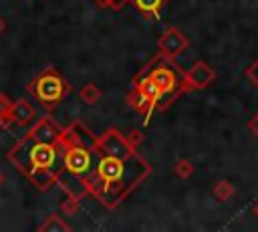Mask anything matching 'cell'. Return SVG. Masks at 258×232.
Here are the masks:
<instances>
[{
	"label": "cell",
	"instance_id": "6da1fadb",
	"mask_svg": "<svg viewBox=\"0 0 258 232\" xmlns=\"http://www.w3.org/2000/svg\"><path fill=\"white\" fill-rule=\"evenodd\" d=\"M151 165L137 153V147L117 129H107L97 137L95 169L87 182L89 194L103 206H119L147 176Z\"/></svg>",
	"mask_w": 258,
	"mask_h": 232
},
{
	"label": "cell",
	"instance_id": "7a4b0ae2",
	"mask_svg": "<svg viewBox=\"0 0 258 232\" xmlns=\"http://www.w3.org/2000/svg\"><path fill=\"white\" fill-rule=\"evenodd\" d=\"M62 163L56 178V186H60L69 196L83 200L89 196V178L95 169L97 159V137L81 123L75 121L69 127H62Z\"/></svg>",
	"mask_w": 258,
	"mask_h": 232
},
{
	"label": "cell",
	"instance_id": "3957f363",
	"mask_svg": "<svg viewBox=\"0 0 258 232\" xmlns=\"http://www.w3.org/2000/svg\"><path fill=\"white\" fill-rule=\"evenodd\" d=\"M62 141H36L30 137H22L14 143V147L6 153V157L18 167L22 176H26L32 186L38 190H48L56 184L60 163H62Z\"/></svg>",
	"mask_w": 258,
	"mask_h": 232
},
{
	"label": "cell",
	"instance_id": "277c9868",
	"mask_svg": "<svg viewBox=\"0 0 258 232\" xmlns=\"http://www.w3.org/2000/svg\"><path fill=\"white\" fill-rule=\"evenodd\" d=\"M141 75H147L155 81V85L161 89V109H165L167 105H171L181 93L187 91L185 85V71L173 61V56H167L159 50V54H155L141 71Z\"/></svg>",
	"mask_w": 258,
	"mask_h": 232
},
{
	"label": "cell",
	"instance_id": "5b68a950",
	"mask_svg": "<svg viewBox=\"0 0 258 232\" xmlns=\"http://www.w3.org/2000/svg\"><path fill=\"white\" fill-rule=\"evenodd\" d=\"M28 95H32V99L36 103H40L46 109H54L69 93H71V85L69 81L52 67L40 71L26 87Z\"/></svg>",
	"mask_w": 258,
	"mask_h": 232
},
{
	"label": "cell",
	"instance_id": "8992f818",
	"mask_svg": "<svg viewBox=\"0 0 258 232\" xmlns=\"http://www.w3.org/2000/svg\"><path fill=\"white\" fill-rule=\"evenodd\" d=\"M157 46H159V50H161L163 54L175 59L179 52H183V50L189 46V40H187V36H185L183 32H179L177 28L171 26V28H167V30L159 36Z\"/></svg>",
	"mask_w": 258,
	"mask_h": 232
},
{
	"label": "cell",
	"instance_id": "52a82bcc",
	"mask_svg": "<svg viewBox=\"0 0 258 232\" xmlns=\"http://www.w3.org/2000/svg\"><path fill=\"white\" fill-rule=\"evenodd\" d=\"M26 137L30 139H36V141H58L60 135H62V127L56 125L54 119L50 117H40L34 125H30V129L24 133Z\"/></svg>",
	"mask_w": 258,
	"mask_h": 232
},
{
	"label": "cell",
	"instance_id": "ba28073f",
	"mask_svg": "<svg viewBox=\"0 0 258 232\" xmlns=\"http://www.w3.org/2000/svg\"><path fill=\"white\" fill-rule=\"evenodd\" d=\"M214 79H216L214 69H212L208 63H204V61H198V63L185 73V85H187V91H200V89H206Z\"/></svg>",
	"mask_w": 258,
	"mask_h": 232
},
{
	"label": "cell",
	"instance_id": "9c48e42d",
	"mask_svg": "<svg viewBox=\"0 0 258 232\" xmlns=\"http://www.w3.org/2000/svg\"><path fill=\"white\" fill-rule=\"evenodd\" d=\"M10 117H12V123H16L20 127H26L36 117V109H34V105L28 99H18V101L12 103Z\"/></svg>",
	"mask_w": 258,
	"mask_h": 232
},
{
	"label": "cell",
	"instance_id": "30bf717a",
	"mask_svg": "<svg viewBox=\"0 0 258 232\" xmlns=\"http://www.w3.org/2000/svg\"><path fill=\"white\" fill-rule=\"evenodd\" d=\"M129 4H133L139 14L151 18V16H159V12L165 6V0H129Z\"/></svg>",
	"mask_w": 258,
	"mask_h": 232
},
{
	"label": "cell",
	"instance_id": "8fae6325",
	"mask_svg": "<svg viewBox=\"0 0 258 232\" xmlns=\"http://www.w3.org/2000/svg\"><path fill=\"white\" fill-rule=\"evenodd\" d=\"M38 230L40 232H67V230H71V226L58 214H50L44 218V222L38 226Z\"/></svg>",
	"mask_w": 258,
	"mask_h": 232
},
{
	"label": "cell",
	"instance_id": "7c38bea8",
	"mask_svg": "<svg viewBox=\"0 0 258 232\" xmlns=\"http://www.w3.org/2000/svg\"><path fill=\"white\" fill-rule=\"evenodd\" d=\"M79 97H81L83 103H87V105H95V103L101 99V89H99L95 83H87V85L81 87Z\"/></svg>",
	"mask_w": 258,
	"mask_h": 232
},
{
	"label": "cell",
	"instance_id": "4fadbf2b",
	"mask_svg": "<svg viewBox=\"0 0 258 232\" xmlns=\"http://www.w3.org/2000/svg\"><path fill=\"white\" fill-rule=\"evenodd\" d=\"M12 103L10 97H6L4 93H0V127L8 129L10 123H12V117H10V109H12Z\"/></svg>",
	"mask_w": 258,
	"mask_h": 232
},
{
	"label": "cell",
	"instance_id": "5bb4252c",
	"mask_svg": "<svg viewBox=\"0 0 258 232\" xmlns=\"http://www.w3.org/2000/svg\"><path fill=\"white\" fill-rule=\"evenodd\" d=\"M214 196H216L220 202H226L228 198L234 196V186H232L230 182L222 180V182H218V184L214 186Z\"/></svg>",
	"mask_w": 258,
	"mask_h": 232
},
{
	"label": "cell",
	"instance_id": "9a60e30c",
	"mask_svg": "<svg viewBox=\"0 0 258 232\" xmlns=\"http://www.w3.org/2000/svg\"><path fill=\"white\" fill-rule=\"evenodd\" d=\"M173 171H175V176L177 178H189L191 173H194V165H191V161H187V159H179V161H175L173 163Z\"/></svg>",
	"mask_w": 258,
	"mask_h": 232
},
{
	"label": "cell",
	"instance_id": "2e32d148",
	"mask_svg": "<svg viewBox=\"0 0 258 232\" xmlns=\"http://www.w3.org/2000/svg\"><path fill=\"white\" fill-rule=\"evenodd\" d=\"M79 202H81L79 198L69 196V198H67V202H62V212H64V214H69V216H71V214H75V212L79 210Z\"/></svg>",
	"mask_w": 258,
	"mask_h": 232
},
{
	"label": "cell",
	"instance_id": "e0dca14e",
	"mask_svg": "<svg viewBox=\"0 0 258 232\" xmlns=\"http://www.w3.org/2000/svg\"><path fill=\"white\" fill-rule=\"evenodd\" d=\"M97 4H101L103 8H113V10H119L121 6H125L129 0H95Z\"/></svg>",
	"mask_w": 258,
	"mask_h": 232
},
{
	"label": "cell",
	"instance_id": "ac0fdd59",
	"mask_svg": "<svg viewBox=\"0 0 258 232\" xmlns=\"http://www.w3.org/2000/svg\"><path fill=\"white\" fill-rule=\"evenodd\" d=\"M246 77H248V79L258 87V59H256V61L246 69Z\"/></svg>",
	"mask_w": 258,
	"mask_h": 232
},
{
	"label": "cell",
	"instance_id": "d6986e66",
	"mask_svg": "<svg viewBox=\"0 0 258 232\" xmlns=\"http://www.w3.org/2000/svg\"><path fill=\"white\" fill-rule=\"evenodd\" d=\"M127 139H129V141H131V143L137 147V143L143 139V133H141V129H135V131H131V133L127 135Z\"/></svg>",
	"mask_w": 258,
	"mask_h": 232
},
{
	"label": "cell",
	"instance_id": "ffe728a7",
	"mask_svg": "<svg viewBox=\"0 0 258 232\" xmlns=\"http://www.w3.org/2000/svg\"><path fill=\"white\" fill-rule=\"evenodd\" d=\"M248 129H250V131H252V133L258 137V113H256V115H254V117L248 121Z\"/></svg>",
	"mask_w": 258,
	"mask_h": 232
},
{
	"label": "cell",
	"instance_id": "44dd1931",
	"mask_svg": "<svg viewBox=\"0 0 258 232\" xmlns=\"http://www.w3.org/2000/svg\"><path fill=\"white\" fill-rule=\"evenodd\" d=\"M6 26H8V24H6V20H4L2 16H0V34H2L4 30H6Z\"/></svg>",
	"mask_w": 258,
	"mask_h": 232
},
{
	"label": "cell",
	"instance_id": "7402d4cb",
	"mask_svg": "<svg viewBox=\"0 0 258 232\" xmlns=\"http://www.w3.org/2000/svg\"><path fill=\"white\" fill-rule=\"evenodd\" d=\"M252 214H254V216H256V218H258V204H256V206H254V208H252Z\"/></svg>",
	"mask_w": 258,
	"mask_h": 232
},
{
	"label": "cell",
	"instance_id": "603a6c76",
	"mask_svg": "<svg viewBox=\"0 0 258 232\" xmlns=\"http://www.w3.org/2000/svg\"><path fill=\"white\" fill-rule=\"evenodd\" d=\"M2 184H4V173L0 171V186H2Z\"/></svg>",
	"mask_w": 258,
	"mask_h": 232
}]
</instances>
